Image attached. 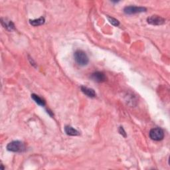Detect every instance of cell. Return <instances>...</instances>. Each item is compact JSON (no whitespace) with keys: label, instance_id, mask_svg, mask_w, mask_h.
I'll use <instances>...</instances> for the list:
<instances>
[{"label":"cell","instance_id":"9c48e42d","mask_svg":"<svg viewBox=\"0 0 170 170\" xmlns=\"http://www.w3.org/2000/svg\"><path fill=\"white\" fill-rule=\"evenodd\" d=\"M65 131L68 136H78L79 135V132L76 129L70 126H67L65 128Z\"/></svg>","mask_w":170,"mask_h":170},{"label":"cell","instance_id":"277c9868","mask_svg":"<svg viewBox=\"0 0 170 170\" xmlns=\"http://www.w3.org/2000/svg\"><path fill=\"white\" fill-rule=\"evenodd\" d=\"M146 11V9L143 7H136V6H128L124 8V13L128 15H132L138 13L144 12Z\"/></svg>","mask_w":170,"mask_h":170},{"label":"cell","instance_id":"52a82bcc","mask_svg":"<svg viewBox=\"0 0 170 170\" xmlns=\"http://www.w3.org/2000/svg\"><path fill=\"white\" fill-rule=\"evenodd\" d=\"M81 91L83 93L88 97L94 98L96 97V92H95L93 89L86 87V86H81Z\"/></svg>","mask_w":170,"mask_h":170},{"label":"cell","instance_id":"6da1fadb","mask_svg":"<svg viewBox=\"0 0 170 170\" xmlns=\"http://www.w3.org/2000/svg\"><path fill=\"white\" fill-rule=\"evenodd\" d=\"M74 60L80 66H85L88 63V57L86 53L82 50H77L74 54Z\"/></svg>","mask_w":170,"mask_h":170},{"label":"cell","instance_id":"3957f363","mask_svg":"<svg viewBox=\"0 0 170 170\" xmlns=\"http://www.w3.org/2000/svg\"><path fill=\"white\" fill-rule=\"evenodd\" d=\"M150 137L155 141H160L164 138V132L160 128H156L151 129L150 132Z\"/></svg>","mask_w":170,"mask_h":170},{"label":"cell","instance_id":"5b68a950","mask_svg":"<svg viewBox=\"0 0 170 170\" xmlns=\"http://www.w3.org/2000/svg\"><path fill=\"white\" fill-rule=\"evenodd\" d=\"M147 21L149 24L153 25H160L165 23L166 22L165 19L159 16H152L148 17Z\"/></svg>","mask_w":170,"mask_h":170},{"label":"cell","instance_id":"8fae6325","mask_svg":"<svg viewBox=\"0 0 170 170\" xmlns=\"http://www.w3.org/2000/svg\"><path fill=\"white\" fill-rule=\"evenodd\" d=\"M45 23V18L44 17H40V18L34 19V20H30L31 25L33 26H39L43 25Z\"/></svg>","mask_w":170,"mask_h":170},{"label":"cell","instance_id":"ba28073f","mask_svg":"<svg viewBox=\"0 0 170 170\" xmlns=\"http://www.w3.org/2000/svg\"><path fill=\"white\" fill-rule=\"evenodd\" d=\"M1 24L5 29H7V30L11 31V30H13V29H14V28H15L13 23L11 22V21L8 20L7 19L2 18L1 19Z\"/></svg>","mask_w":170,"mask_h":170},{"label":"cell","instance_id":"30bf717a","mask_svg":"<svg viewBox=\"0 0 170 170\" xmlns=\"http://www.w3.org/2000/svg\"><path fill=\"white\" fill-rule=\"evenodd\" d=\"M31 98L33 99V100L35 101V102H36L37 104L40 106H45V100L43 99H42L41 97H39L37 94H31Z\"/></svg>","mask_w":170,"mask_h":170},{"label":"cell","instance_id":"7c38bea8","mask_svg":"<svg viewBox=\"0 0 170 170\" xmlns=\"http://www.w3.org/2000/svg\"><path fill=\"white\" fill-rule=\"evenodd\" d=\"M107 18H108L109 22L114 26H118L119 25H120V22H118V20L114 18V17L107 16Z\"/></svg>","mask_w":170,"mask_h":170},{"label":"cell","instance_id":"7a4b0ae2","mask_svg":"<svg viewBox=\"0 0 170 170\" xmlns=\"http://www.w3.org/2000/svg\"><path fill=\"white\" fill-rule=\"evenodd\" d=\"M25 146L22 142L18 141H13L9 143L7 146V150L13 152H23L25 151Z\"/></svg>","mask_w":170,"mask_h":170},{"label":"cell","instance_id":"8992f818","mask_svg":"<svg viewBox=\"0 0 170 170\" xmlns=\"http://www.w3.org/2000/svg\"><path fill=\"white\" fill-rule=\"evenodd\" d=\"M91 79L97 82H103L106 80V77L102 72H95L92 74Z\"/></svg>","mask_w":170,"mask_h":170},{"label":"cell","instance_id":"4fadbf2b","mask_svg":"<svg viewBox=\"0 0 170 170\" xmlns=\"http://www.w3.org/2000/svg\"><path fill=\"white\" fill-rule=\"evenodd\" d=\"M119 132L120 133L121 135H122L124 137H126V132L124 131L123 127H120V128H119Z\"/></svg>","mask_w":170,"mask_h":170}]
</instances>
